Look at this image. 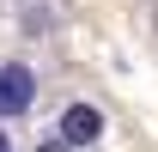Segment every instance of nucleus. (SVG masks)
<instances>
[{
	"instance_id": "f257e3e1",
	"label": "nucleus",
	"mask_w": 158,
	"mask_h": 152,
	"mask_svg": "<svg viewBox=\"0 0 158 152\" xmlns=\"http://www.w3.org/2000/svg\"><path fill=\"white\" fill-rule=\"evenodd\" d=\"M37 103V73L24 61H0V122H19Z\"/></svg>"
},
{
	"instance_id": "f03ea898",
	"label": "nucleus",
	"mask_w": 158,
	"mask_h": 152,
	"mask_svg": "<svg viewBox=\"0 0 158 152\" xmlns=\"http://www.w3.org/2000/svg\"><path fill=\"white\" fill-rule=\"evenodd\" d=\"M55 140L61 146H98L103 140V110L98 103H67V110H61V122H55Z\"/></svg>"
},
{
	"instance_id": "7ed1b4c3",
	"label": "nucleus",
	"mask_w": 158,
	"mask_h": 152,
	"mask_svg": "<svg viewBox=\"0 0 158 152\" xmlns=\"http://www.w3.org/2000/svg\"><path fill=\"white\" fill-rule=\"evenodd\" d=\"M31 152H73V146H61V140H37Z\"/></svg>"
},
{
	"instance_id": "20e7f679",
	"label": "nucleus",
	"mask_w": 158,
	"mask_h": 152,
	"mask_svg": "<svg viewBox=\"0 0 158 152\" xmlns=\"http://www.w3.org/2000/svg\"><path fill=\"white\" fill-rule=\"evenodd\" d=\"M0 152H6V134H0Z\"/></svg>"
}]
</instances>
